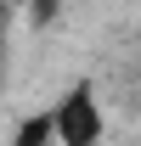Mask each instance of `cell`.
I'll return each mask as SVG.
<instances>
[{"label": "cell", "mask_w": 141, "mask_h": 146, "mask_svg": "<svg viewBox=\"0 0 141 146\" xmlns=\"http://www.w3.org/2000/svg\"><path fill=\"white\" fill-rule=\"evenodd\" d=\"M0 146H56V129H51V112H28V118H23V124L11 129V135H6Z\"/></svg>", "instance_id": "obj_2"}, {"label": "cell", "mask_w": 141, "mask_h": 146, "mask_svg": "<svg viewBox=\"0 0 141 146\" xmlns=\"http://www.w3.org/2000/svg\"><path fill=\"white\" fill-rule=\"evenodd\" d=\"M28 11H34V17L45 23V17H51V11H56V0H28Z\"/></svg>", "instance_id": "obj_3"}, {"label": "cell", "mask_w": 141, "mask_h": 146, "mask_svg": "<svg viewBox=\"0 0 141 146\" xmlns=\"http://www.w3.org/2000/svg\"><path fill=\"white\" fill-rule=\"evenodd\" d=\"M45 112H51L56 146H102L107 141V101L96 90V79H73Z\"/></svg>", "instance_id": "obj_1"}]
</instances>
